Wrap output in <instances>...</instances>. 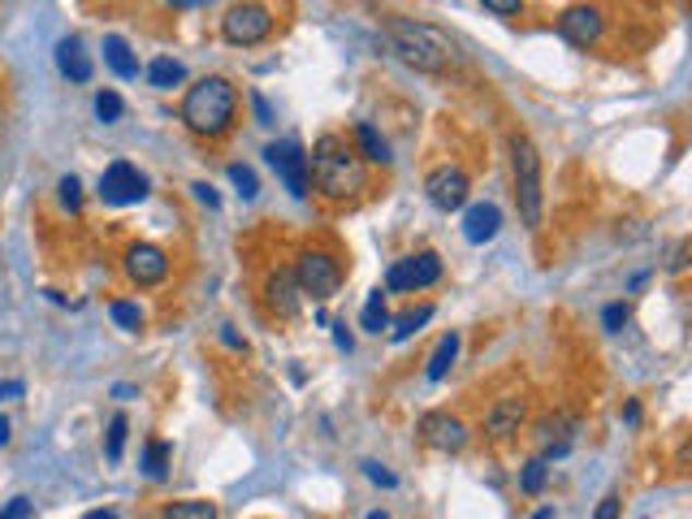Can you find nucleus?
<instances>
[{
    "label": "nucleus",
    "mask_w": 692,
    "mask_h": 519,
    "mask_svg": "<svg viewBox=\"0 0 692 519\" xmlns=\"http://www.w3.org/2000/svg\"><path fill=\"white\" fill-rule=\"evenodd\" d=\"M22 382H0V402H9V398H22Z\"/></svg>",
    "instance_id": "obj_40"
},
{
    "label": "nucleus",
    "mask_w": 692,
    "mask_h": 519,
    "mask_svg": "<svg viewBox=\"0 0 692 519\" xmlns=\"http://www.w3.org/2000/svg\"><path fill=\"white\" fill-rule=\"evenodd\" d=\"M109 316H114L126 334H139V329H143V307H139V303L117 299V303H109Z\"/></svg>",
    "instance_id": "obj_25"
},
{
    "label": "nucleus",
    "mask_w": 692,
    "mask_h": 519,
    "mask_svg": "<svg viewBox=\"0 0 692 519\" xmlns=\"http://www.w3.org/2000/svg\"><path fill=\"white\" fill-rule=\"evenodd\" d=\"M222 342H226V347H230V351H247V342H242V338H238V334H234L230 325H226V329H222Z\"/></svg>",
    "instance_id": "obj_41"
},
{
    "label": "nucleus",
    "mask_w": 692,
    "mask_h": 519,
    "mask_svg": "<svg viewBox=\"0 0 692 519\" xmlns=\"http://www.w3.org/2000/svg\"><path fill=\"white\" fill-rule=\"evenodd\" d=\"M420 437H425L433 450H442V455H460L463 446H467V424H463L460 415L429 411V415H420Z\"/></svg>",
    "instance_id": "obj_11"
},
{
    "label": "nucleus",
    "mask_w": 692,
    "mask_h": 519,
    "mask_svg": "<svg viewBox=\"0 0 692 519\" xmlns=\"http://www.w3.org/2000/svg\"><path fill=\"white\" fill-rule=\"evenodd\" d=\"M359 325H363L368 334H381V329L390 325V312H385V294H381V290L368 294V303H363V312H359Z\"/></svg>",
    "instance_id": "obj_24"
},
{
    "label": "nucleus",
    "mask_w": 692,
    "mask_h": 519,
    "mask_svg": "<svg viewBox=\"0 0 692 519\" xmlns=\"http://www.w3.org/2000/svg\"><path fill=\"white\" fill-rule=\"evenodd\" d=\"M511 169H515V200H520V221L528 230H541V152L533 147L528 134H511Z\"/></svg>",
    "instance_id": "obj_4"
},
{
    "label": "nucleus",
    "mask_w": 692,
    "mask_h": 519,
    "mask_svg": "<svg viewBox=\"0 0 692 519\" xmlns=\"http://www.w3.org/2000/svg\"><path fill=\"white\" fill-rule=\"evenodd\" d=\"M299 281H295V273L290 268H273L269 273V281H264V303H269V312H277L282 321H290V316H299Z\"/></svg>",
    "instance_id": "obj_14"
},
{
    "label": "nucleus",
    "mask_w": 692,
    "mask_h": 519,
    "mask_svg": "<svg viewBox=\"0 0 692 519\" xmlns=\"http://www.w3.org/2000/svg\"><path fill=\"white\" fill-rule=\"evenodd\" d=\"M35 516V503L31 498H13L4 511H0V519H31Z\"/></svg>",
    "instance_id": "obj_35"
},
{
    "label": "nucleus",
    "mask_w": 692,
    "mask_h": 519,
    "mask_svg": "<svg viewBox=\"0 0 692 519\" xmlns=\"http://www.w3.org/2000/svg\"><path fill=\"white\" fill-rule=\"evenodd\" d=\"M628 316H632V312H628V303H610V307L601 312V325H606L610 334H619V329L628 325Z\"/></svg>",
    "instance_id": "obj_33"
},
{
    "label": "nucleus",
    "mask_w": 692,
    "mask_h": 519,
    "mask_svg": "<svg viewBox=\"0 0 692 519\" xmlns=\"http://www.w3.org/2000/svg\"><path fill=\"white\" fill-rule=\"evenodd\" d=\"M546 476H550V459L541 455V459H533V463L524 468V476H520V490H524V494H541V490H546Z\"/></svg>",
    "instance_id": "obj_27"
},
{
    "label": "nucleus",
    "mask_w": 692,
    "mask_h": 519,
    "mask_svg": "<svg viewBox=\"0 0 692 519\" xmlns=\"http://www.w3.org/2000/svg\"><path fill=\"white\" fill-rule=\"evenodd\" d=\"M460 342H463V338L455 334V329H451V334L438 342V351L429 355V369H425V377H429V382H442V377L451 373V364L460 360Z\"/></svg>",
    "instance_id": "obj_20"
},
{
    "label": "nucleus",
    "mask_w": 692,
    "mask_h": 519,
    "mask_svg": "<svg viewBox=\"0 0 692 519\" xmlns=\"http://www.w3.org/2000/svg\"><path fill=\"white\" fill-rule=\"evenodd\" d=\"M182 79H187V70H182V61H174V57H156V61L147 65V83H152L156 92H174Z\"/></svg>",
    "instance_id": "obj_21"
},
{
    "label": "nucleus",
    "mask_w": 692,
    "mask_h": 519,
    "mask_svg": "<svg viewBox=\"0 0 692 519\" xmlns=\"http://www.w3.org/2000/svg\"><path fill=\"white\" fill-rule=\"evenodd\" d=\"M126 277L134 286H156V281L169 277V256L160 248H152V243H134L126 252Z\"/></svg>",
    "instance_id": "obj_13"
},
{
    "label": "nucleus",
    "mask_w": 692,
    "mask_h": 519,
    "mask_svg": "<svg viewBox=\"0 0 692 519\" xmlns=\"http://www.w3.org/2000/svg\"><path fill=\"white\" fill-rule=\"evenodd\" d=\"M191 191H195V195H200V200H204V204H208V208H217V191H213V186H208V182H195V186H191Z\"/></svg>",
    "instance_id": "obj_39"
},
{
    "label": "nucleus",
    "mask_w": 692,
    "mask_h": 519,
    "mask_svg": "<svg viewBox=\"0 0 692 519\" xmlns=\"http://www.w3.org/2000/svg\"><path fill=\"white\" fill-rule=\"evenodd\" d=\"M593 519H619V498H615V494H606V498H601V507H597V516Z\"/></svg>",
    "instance_id": "obj_37"
},
{
    "label": "nucleus",
    "mask_w": 692,
    "mask_h": 519,
    "mask_svg": "<svg viewBox=\"0 0 692 519\" xmlns=\"http://www.w3.org/2000/svg\"><path fill=\"white\" fill-rule=\"evenodd\" d=\"M308 169L317 178V191H325L330 200H355L359 191H368V165L363 156L338 138V134H321L312 156H308Z\"/></svg>",
    "instance_id": "obj_1"
},
{
    "label": "nucleus",
    "mask_w": 692,
    "mask_h": 519,
    "mask_svg": "<svg viewBox=\"0 0 692 519\" xmlns=\"http://www.w3.org/2000/svg\"><path fill=\"white\" fill-rule=\"evenodd\" d=\"M363 476H368L372 485H385V490H394V485H398V476H394V472H385V468H381V463H372V459L363 463Z\"/></svg>",
    "instance_id": "obj_34"
},
{
    "label": "nucleus",
    "mask_w": 692,
    "mask_h": 519,
    "mask_svg": "<svg viewBox=\"0 0 692 519\" xmlns=\"http://www.w3.org/2000/svg\"><path fill=\"white\" fill-rule=\"evenodd\" d=\"M251 105H255V118H260V126H273V113H269V105H264V96H260V92L251 96Z\"/></svg>",
    "instance_id": "obj_38"
},
{
    "label": "nucleus",
    "mask_w": 692,
    "mask_h": 519,
    "mask_svg": "<svg viewBox=\"0 0 692 519\" xmlns=\"http://www.w3.org/2000/svg\"><path fill=\"white\" fill-rule=\"evenodd\" d=\"M165 468H169V446H165V442H152L147 455H143V472H147L152 481H160Z\"/></svg>",
    "instance_id": "obj_29"
},
{
    "label": "nucleus",
    "mask_w": 692,
    "mask_h": 519,
    "mask_svg": "<svg viewBox=\"0 0 692 519\" xmlns=\"http://www.w3.org/2000/svg\"><path fill=\"white\" fill-rule=\"evenodd\" d=\"M83 519H117V516H114V511H87Z\"/></svg>",
    "instance_id": "obj_46"
},
{
    "label": "nucleus",
    "mask_w": 692,
    "mask_h": 519,
    "mask_svg": "<svg viewBox=\"0 0 692 519\" xmlns=\"http://www.w3.org/2000/svg\"><path fill=\"white\" fill-rule=\"evenodd\" d=\"M264 156H269V165L277 169V178L286 182V191H290L295 200H308V191H312V169H308V152H303V143L282 138V143H269V147H264Z\"/></svg>",
    "instance_id": "obj_7"
},
{
    "label": "nucleus",
    "mask_w": 692,
    "mask_h": 519,
    "mask_svg": "<svg viewBox=\"0 0 692 519\" xmlns=\"http://www.w3.org/2000/svg\"><path fill=\"white\" fill-rule=\"evenodd\" d=\"M334 342H338V351H350V347H355V338L346 334V325H334Z\"/></svg>",
    "instance_id": "obj_42"
},
{
    "label": "nucleus",
    "mask_w": 692,
    "mask_h": 519,
    "mask_svg": "<svg viewBox=\"0 0 692 519\" xmlns=\"http://www.w3.org/2000/svg\"><path fill=\"white\" fill-rule=\"evenodd\" d=\"M498 230H502V213L493 204H472L467 208V217H463V239L467 243H489Z\"/></svg>",
    "instance_id": "obj_17"
},
{
    "label": "nucleus",
    "mask_w": 692,
    "mask_h": 519,
    "mask_svg": "<svg viewBox=\"0 0 692 519\" xmlns=\"http://www.w3.org/2000/svg\"><path fill=\"white\" fill-rule=\"evenodd\" d=\"M121 446H126V415H114V420H109V446H105V455H109V459H121Z\"/></svg>",
    "instance_id": "obj_32"
},
{
    "label": "nucleus",
    "mask_w": 692,
    "mask_h": 519,
    "mask_svg": "<svg viewBox=\"0 0 692 519\" xmlns=\"http://www.w3.org/2000/svg\"><path fill=\"white\" fill-rule=\"evenodd\" d=\"M580 433L576 415H550L537 424V437L546 442V459H563L572 450V437Z\"/></svg>",
    "instance_id": "obj_15"
},
{
    "label": "nucleus",
    "mask_w": 692,
    "mask_h": 519,
    "mask_svg": "<svg viewBox=\"0 0 692 519\" xmlns=\"http://www.w3.org/2000/svg\"><path fill=\"white\" fill-rule=\"evenodd\" d=\"M442 277V256L438 252H420V256H407L398 264H390L385 273V290H425Z\"/></svg>",
    "instance_id": "obj_9"
},
{
    "label": "nucleus",
    "mask_w": 692,
    "mask_h": 519,
    "mask_svg": "<svg viewBox=\"0 0 692 519\" xmlns=\"http://www.w3.org/2000/svg\"><path fill=\"white\" fill-rule=\"evenodd\" d=\"M147 195V178L130 165V160H114L105 173H100V200L114 204V208H126V204H139Z\"/></svg>",
    "instance_id": "obj_8"
},
{
    "label": "nucleus",
    "mask_w": 692,
    "mask_h": 519,
    "mask_svg": "<svg viewBox=\"0 0 692 519\" xmlns=\"http://www.w3.org/2000/svg\"><path fill=\"white\" fill-rule=\"evenodd\" d=\"M4 442H9V420L0 415V446H4Z\"/></svg>",
    "instance_id": "obj_45"
},
{
    "label": "nucleus",
    "mask_w": 692,
    "mask_h": 519,
    "mask_svg": "<svg viewBox=\"0 0 692 519\" xmlns=\"http://www.w3.org/2000/svg\"><path fill=\"white\" fill-rule=\"evenodd\" d=\"M489 13H498V17H515L520 9H524V0H480Z\"/></svg>",
    "instance_id": "obj_36"
},
{
    "label": "nucleus",
    "mask_w": 692,
    "mask_h": 519,
    "mask_svg": "<svg viewBox=\"0 0 692 519\" xmlns=\"http://www.w3.org/2000/svg\"><path fill=\"white\" fill-rule=\"evenodd\" d=\"M57 200H61L65 213H79V208H83V186H79L74 173H65V178L57 182Z\"/></svg>",
    "instance_id": "obj_28"
},
{
    "label": "nucleus",
    "mask_w": 692,
    "mask_h": 519,
    "mask_svg": "<svg viewBox=\"0 0 692 519\" xmlns=\"http://www.w3.org/2000/svg\"><path fill=\"white\" fill-rule=\"evenodd\" d=\"M533 519H554V511H550V507H541V511H537Z\"/></svg>",
    "instance_id": "obj_47"
},
{
    "label": "nucleus",
    "mask_w": 692,
    "mask_h": 519,
    "mask_svg": "<svg viewBox=\"0 0 692 519\" xmlns=\"http://www.w3.org/2000/svg\"><path fill=\"white\" fill-rule=\"evenodd\" d=\"M601 31H606V22H601V9H593V4H572L559 13V35L576 48H593L601 39Z\"/></svg>",
    "instance_id": "obj_12"
},
{
    "label": "nucleus",
    "mask_w": 692,
    "mask_h": 519,
    "mask_svg": "<svg viewBox=\"0 0 692 519\" xmlns=\"http://www.w3.org/2000/svg\"><path fill=\"white\" fill-rule=\"evenodd\" d=\"M425 191H429V204L433 208H442V213H460L463 204H467V173L455 169V165H442V169H433L429 178H425Z\"/></svg>",
    "instance_id": "obj_10"
},
{
    "label": "nucleus",
    "mask_w": 692,
    "mask_h": 519,
    "mask_svg": "<svg viewBox=\"0 0 692 519\" xmlns=\"http://www.w3.org/2000/svg\"><path fill=\"white\" fill-rule=\"evenodd\" d=\"M165 519H217V507L204 503V498H187V503H174Z\"/></svg>",
    "instance_id": "obj_26"
},
{
    "label": "nucleus",
    "mask_w": 692,
    "mask_h": 519,
    "mask_svg": "<svg viewBox=\"0 0 692 519\" xmlns=\"http://www.w3.org/2000/svg\"><path fill=\"white\" fill-rule=\"evenodd\" d=\"M121 109H126V105H121L117 92H100V96H96V118H100V122H117Z\"/></svg>",
    "instance_id": "obj_31"
},
{
    "label": "nucleus",
    "mask_w": 692,
    "mask_h": 519,
    "mask_svg": "<svg viewBox=\"0 0 692 519\" xmlns=\"http://www.w3.org/2000/svg\"><path fill=\"white\" fill-rule=\"evenodd\" d=\"M355 138H359V152H363V160H372V165H385V160H390V143H385L377 130L368 126V122H359V126H355Z\"/></svg>",
    "instance_id": "obj_23"
},
{
    "label": "nucleus",
    "mask_w": 692,
    "mask_h": 519,
    "mask_svg": "<svg viewBox=\"0 0 692 519\" xmlns=\"http://www.w3.org/2000/svg\"><path fill=\"white\" fill-rule=\"evenodd\" d=\"M105 65L114 70L117 79H139V61H134V52H130V44L121 35L105 39Z\"/></svg>",
    "instance_id": "obj_19"
},
{
    "label": "nucleus",
    "mask_w": 692,
    "mask_h": 519,
    "mask_svg": "<svg viewBox=\"0 0 692 519\" xmlns=\"http://www.w3.org/2000/svg\"><path fill=\"white\" fill-rule=\"evenodd\" d=\"M234 113H238V92L222 74L200 79L182 100V122L200 138H222L234 126Z\"/></svg>",
    "instance_id": "obj_3"
},
{
    "label": "nucleus",
    "mask_w": 692,
    "mask_h": 519,
    "mask_svg": "<svg viewBox=\"0 0 692 519\" xmlns=\"http://www.w3.org/2000/svg\"><path fill=\"white\" fill-rule=\"evenodd\" d=\"M385 39H390V48H394L407 65H416V70H425V74H446V70L455 65V44H451L438 26H429V22L390 17V22H385Z\"/></svg>",
    "instance_id": "obj_2"
},
{
    "label": "nucleus",
    "mask_w": 692,
    "mask_h": 519,
    "mask_svg": "<svg viewBox=\"0 0 692 519\" xmlns=\"http://www.w3.org/2000/svg\"><path fill=\"white\" fill-rule=\"evenodd\" d=\"M230 182L238 186L242 200H255V195H260V182H255V173H251L247 165H230Z\"/></svg>",
    "instance_id": "obj_30"
},
{
    "label": "nucleus",
    "mask_w": 692,
    "mask_h": 519,
    "mask_svg": "<svg viewBox=\"0 0 692 519\" xmlns=\"http://www.w3.org/2000/svg\"><path fill=\"white\" fill-rule=\"evenodd\" d=\"M174 9H195V4H208V0H169Z\"/></svg>",
    "instance_id": "obj_44"
},
{
    "label": "nucleus",
    "mask_w": 692,
    "mask_h": 519,
    "mask_svg": "<svg viewBox=\"0 0 692 519\" xmlns=\"http://www.w3.org/2000/svg\"><path fill=\"white\" fill-rule=\"evenodd\" d=\"M290 273H295V281H299V290L312 294V299H334V294L343 290V277H346L338 256H330V252H303Z\"/></svg>",
    "instance_id": "obj_6"
},
{
    "label": "nucleus",
    "mask_w": 692,
    "mask_h": 519,
    "mask_svg": "<svg viewBox=\"0 0 692 519\" xmlns=\"http://www.w3.org/2000/svg\"><path fill=\"white\" fill-rule=\"evenodd\" d=\"M57 70H61L70 83H87V79H92V57L83 52V39L65 35V39L57 44Z\"/></svg>",
    "instance_id": "obj_16"
},
{
    "label": "nucleus",
    "mask_w": 692,
    "mask_h": 519,
    "mask_svg": "<svg viewBox=\"0 0 692 519\" xmlns=\"http://www.w3.org/2000/svg\"><path fill=\"white\" fill-rule=\"evenodd\" d=\"M623 420H628V424H636V420H641V407H636V402H628V411H623Z\"/></svg>",
    "instance_id": "obj_43"
},
{
    "label": "nucleus",
    "mask_w": 692,
    "mask_h": 519,
    "mask_svg": "<svg viewBox=\"0 0 692 519\" xmlns=\"http://www.w3.org/2000/svg\"><path fill=\"white\" fill-rule=\"evenodd\" d=\"M524 424V398H498L493 411L485 415V433L489 437H511Z\"/></svg>",
    "instance_id": "obj_18"
},
{
    "label": "nucleus",
    "mask_w": 692,
    "mask_h": 519,
    "mask_svg": "<svg viewBox=\"0 0 692 519\" xmlns=\"http://www.w3.org/2000/svg\"><path fill=\"white\" fill-rule=\"evenodd\" d=\"M429 321H433V307H429V303H420V307H407V312L394 321L390 338H394V342H407V338H411V334H420Z\"/></svg>",
    "instance_id": "obj_22"
},
{
    "label": "nucleus",
    "mask_w": 692,
    "mask_h": 519,
    "mask_svg": "<svg viewBox=\"0 0 692 519\" xmlns=\"http://www.w3.org/2000/svg\"><path fill=\"white\" fill-rule=\"evenodd\" d=\"M368 519H390V516H385V511H372V516H368Z\"/></svg>",
    "instance_id": "obj_48"
},
{
    "label": "nucleus",
    "mask_w": 692,
    "mask_h": 519,
    "mask_svg": "<svg viewBox=\"0 0 692 519\" xmlns=\"http://www.w3.org/2000/svg\"><path fill=\"white\" fill-rule=\"evenodd\" d=\"M222 35L234 48H251V44H264L273 35V13L269 4L260 0H242V4H230L226 17H222Z\"/></svg>",
    "instance_id": "obj_5"
}]
</instances>
